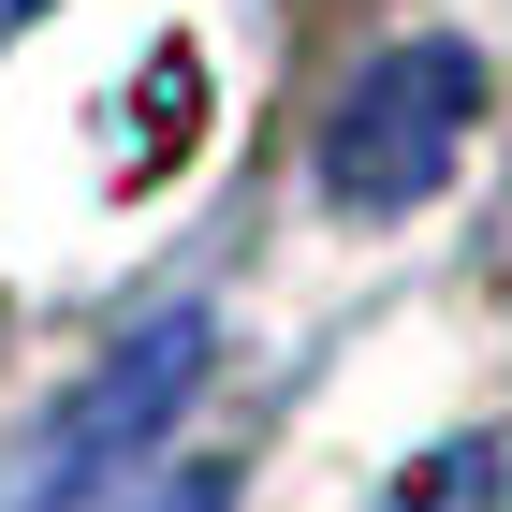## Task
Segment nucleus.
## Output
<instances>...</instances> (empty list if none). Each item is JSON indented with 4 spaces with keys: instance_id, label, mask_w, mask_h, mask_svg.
<instances>
[{
    "instance_id": "1",
    "label": "nucleus",
    "mask_w": 512,
    "mask_h": 512,
    "mask_svg": "<svg viewBox=\"0 0 512 512\" xmlns=\"http://www.w3.org/2000/svg\"><path fill=\"white\" fill-rule=\"evenodd\" d=\"M469 132H483V59L469 44H381L337 88V118H322V191L366 205V220H410L469 161Z\"/></svg>"
},
{
    "instance_id": "2",
    "label": "nucleus",
    "mask_w": 512,
    "mask_h": 512,
    "mask_svg": "<svg viewBox=\"0 0 512 512\" xmlns=\"http://www.w3.org/2000/svg\"><path fill=\"white\" fill-rule=\"evenodd\" d=\"M205 352H220V322L205 308H176V322H147L103 381L59 410V425L15 454V483H0V512H74V498H103V483H132V454H147L176 410H191V381H205Z\"/></svg>"
},
{
    "instance_id": "3",
    "label": "nucleus",
    "mask_w": 512,
    "mask_h": 512,
    "mask_svg": "<svg viewBox=\"0 0 512 512\" xmlns=\"http://www.w3.org/2000/svg\"><path fill=\"white\" fill-rule=\"evenodd\" d=\"M498 483H512V469L483 454V439H439V454H410L366 512H498Z\"/></svg>"
},
{
    "instance_id": "4",
    "label": "nucleus",
    "mask_w": 512,
    "mask_h": 512,
    "mask_svg": "<svg viewBox=\"0 0 512 512\" xmlns=\"http://www.w3.org/2000/svg\"><path fill=\"white\" fill-rule=\"evenodd\" d=\"M118 512H220V469H147V498H118Z\"/></svg>"
}]
</instances>
